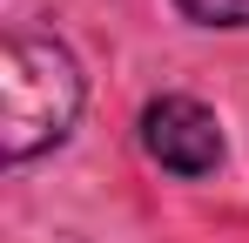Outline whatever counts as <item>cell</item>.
<instances>
[{"label": "cell", "instance_id": "obj_1", "mask_svg": "<svg viewBox=\"0 0 249 243\" xmlns=\"http://www.w3.org/2000/svg\"><path fill=\"white\" fill-rule=\"evenodd\" d=\"M81 61L54 34H34L20 14H7L0 40V156L27 162L54 149L81 115Z\"/></svg>", "mask_w": 249, "mask_h": 243}, {"label": "cell", "instance_id": "obj_2", "mask_svg": "<svg viewBox=\"0 0 249 243\" xmlns=\"http://www.w3.org/2000/svg\"><path fill=\"white\" fill-rule=\"evenodd\" d=\"M142 149L175 176H209L222 162V128L196 95H162L142 108Z\"/></svg>", "mask_w": 249, "mask_h": 243}, {"label": "cell", "instance_id": "obj_3", "mask_svg": "<svg viewBox=\"0 0 249 243\" xmlns=\"http://www.w3.org/2000/svg\"><path fill=\"white\" fill-rule=\"evenodd\" d=\"M175 7L202 27H249V0H175Z\"/></svg>", "mask_w": 249, "mask_h": 243}]
</instances>
